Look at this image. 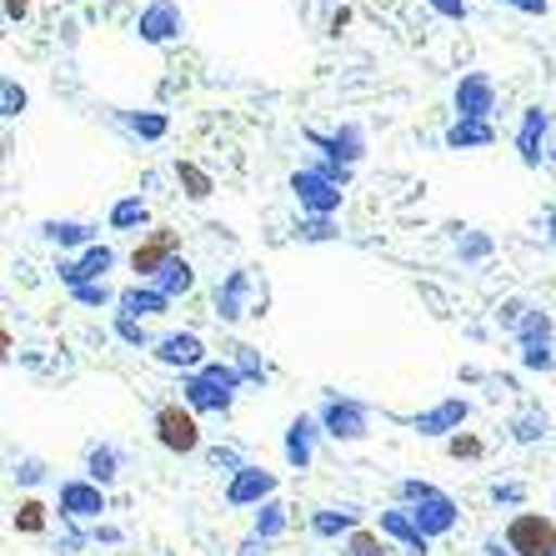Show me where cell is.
I'll return each instance as SVG.
<instances>
[{"label":"cell","instance_id":"cell-23","mask_svg":"<svg viewBox=\"0 0 556 556\" xmlns=\"http://www.w3.org/2000/svg\"><path fill=\"white\" fill-rule=\"evenodd\" d=\"M311 531L321 536V542H331V536H351L356 531V511L351 506H326V511H311Z\"/></svg>","mask_w":556,"mask_h":556},{"label":"cell","instance_id":"cell-53","mask_svg":"<svg viewBox=\"0 0 556 556\" xmlns=\"http://www.w3.org/2000/svg\"><path fill=\"white\" fill-rule=\"evenodd\" d=\"M552 506H556V496H552Z\"/></svg>","mask_w":556,"mask_h":556},{"label":"cell","instance_id":"cell-19","mask_svg":"<svg viewBox=\"0 0 556 556\" xmlns=\"http://www.w3.org/2000/svg\"><path fill=\"white\" fill-rule=\"evenodd\" d=\"M116 311H126V316H136V321H151V316H166L170 311V296L161 291V286H151V281H136V286L121 291Z\"/></svg>","mask_w":556,"mask_h":556},{"label":"cell","instance_id":"cell-2","mask_svg":"<svg viewBox=\"0 0 556 556\" xmlns=\"http://www.w3.org/2000/svg\"><path fill=\"white\" fill-rule=\"evenodd\" d=\"M402 502H406V511H412V521L421 527L427 542L456 531V521H462V506L441 492V486H431V481H416V477L402 481Z\"/></svg>","mask_w":556,"mask_h":556},{"label":"cell","instance_id":"cell-34","mask_svg":"<svg viewBox=\"0 0 556 556\" xmlns=\"http://www.w3.org/2000/svg\"><path fill=\"white\" fill-rule=\"evenodd\" d=\"M206 462H211V471H220V477H226V481H231V477H241V471H247V456H241V452H236V446H211V456H206Z\"/></svg>","mask_w":556,"mask_h":556},{"label":"cell","instance_id":"cell-49","mask_svg":"<svg viewBox=\"0 0 556 556\" xmlns=\"http://www.w3.org/2000/svg\"><path fill=\"white\" fill-rule=\"evenodd\" d=\"M441 15H462V0H431Z\"/></svg>","mask_w":556,"mask_h":556},{"label":"cell","instance_id":"cell-48","mask_svg":"<svg viewBox=\"0 0 556 556\" xmlns=\"http://www.w3.org/2000/svg\"><path fill=\"white\" fill-rule=\"evenodd\" d=\"M5 11H11V21H26V11H30V0H5Z\"/></svg>","mask_w":556,"mask_h":556},{"label":"cell","instance_id":"cell-7","mask_svg":"<svg viewBox=\"0 0 556 556\" xmlns=\"http://www.w3.org/2000/svg\"><path fill=\"white\" fill-rule=\"evenodd\" d=\"M116 266V251L111 247H86L80 256H61V266H55V276H61L65 291H76V286H91V281H105V271Z\"/></svg>","mask_w":556,"mask_h":556},{"label":"cell","instance_id":"cell-37","mask_svg":"<svg viewBox=\"0 0 556 556\" xmlns=\"http://www.w3.org/2000/svg\"><path fill=\"white\" fill-rule=\"evenodd\" d=\"M15 531L40 536V531H46V506H40V502H21V506H15Z\"/></svg>","mask_w":556,"mask_h":556},{"label":"cell","instance_id":"cell-43","mask_svg":"<svg viewBox=\"0 0 556 556\" xmlns=\"http://www.w3.org/2000/svg\"><path fill=\"white\" fill-rule=\"evenodd\" d=\"M492 502L496 506H521V502H527V486H521V481H496V486H492Z\"/></svg>","mask_w":556,"mask_h":556},{"label":"cell","instance_id":"cell-10","mask_svg":"<svg viewBox=\"0 0 556 556\" xmlns=\"http://www.w3.org/2000/svg\"><path fill=\"white\" fill-rule=\"evenodd\" d=\"M466 416H471V402H466V396H446V402H437L431 412L412 416V431L416 437H446L452 441L456 431L466 427Z\"/></svg>","mask_w":556,"mask_h":556},{"label":"cell","instance_id":"cell-21","mask_svg":"<svg viewBox=\"0 0 556 556\" xmlns=\"http://www.w3.org/2000/svg\"><path fill=\"white\" fill-rule=\"evenodd\" d=\"M441 141H446V151H486V146H496V126L492 121H452Z\"/></svg>","mask_w":556,"mask_h":556},{"label":"cell","instance_id":"cell-18","mask_svg":"<svg viewBox=\"0 0 556 556\" xmlns=\"http://www.w3.org/2000/svg\"><path fill=\"white\" fill-rule=\"evenodd\" d=\"M247 306H251V271L236 266V271H226V281L216 286V316L220 321H241Z\"/></svg>","mask_w":556,"mask_h":556},{"label":"cell","instance_id":"cell-4","mask_svg":"<svg viewBox=\"0 0 556 556\" xmlns=\"http://www.w3.org/2000/svg\"><path fill=\"white\" fill-rule=\"evenodd\" d=\"M155 441H161L166 452H176V456L201 452V421H195L191 406L186 402L155 406Z\"/></svg>","mask_w":556,"mask_h":556},{"label":"cell","instance_id":"cell-44","mask_svg":"<svg viewBox=\"0 0 556 556\" xmlns=\"http://www.w3.org/2000/svg\"><path fill=\"white\" fill-rule=\"evenodd\" d=\"M446 452H452L456 462H462V456H466V462H477V456H481V441H477V437H462V431H456V437L446 441Z\"/></svg>","mask_w":556,"mask_h":556},{"label":"cell","instance_id":"cell-33","mask_svg":"<svg viewBox=\"0 0 556 556\" xmlns=\"http://www.w3.org/2000/svg\"><path fill=\"white\" fill-rule=\"evenodd\" d=\"M116 337L126 341V346H136V351H146V346H155L151 341V331H146V321H136V316H126V311H116Z\"/></svg>","mask_w":556,"mask_h":556},{"label":"cell","instance_id":"cell-11","mask_svg":"<svg viewBox=\"0 0 556 556\" xmlns=\"http://www.w3.org/2000/svg\"><path fill=\"white\" fill-rule=\"evenodd\" d=\"M176 231H151L141 241V247L130 251V271H136V281H155V276L166 271L170 261H176Z\"/></svg>","mask_w":556,"mask_h":556},{"label":"cell","instance_id":"cell-15","mask_svg":"<svg viewBox=\"0 0 556 556\" xmlns=\"http://www.w3.org/2000/svg\"><path fill=\"white\" fill-rule=\"evenodd\" d=\"M306 141L321 151V161H337V166H356V161L366 155V130H362V126H341L337 136L306 130Z\"/></svg>","mask_w":556,"mask_h":556},{"label":"cell","instance_id":"cell-50","mask_svg":"<svg viewBox=\"0 0 556 556\" xmlns=\"http://www.w3.org/2000/svg\"><path fill=\"white\" fill-rule=\"evenodd\" d=\"M91 536H96V542H121V531H116V527H96Z\"/></svg>","mask_w":556,"mask_h":556},{"label":"cell","instance_id":"cell-20","mask_svg":"<svg viewBox=\"0 0 556 556\" xmlns=\"http://www.w3.org/2000/svg\"><path fill=\"white\" fill-rule=\"evenodd\" d=\"M40 241L46 247H55V251H86V247H96V226L91 220H40Z\"/></svg>","mask_w":556,"mask_h":556},{"label":"cell","instance_id":"cell-1","mask_svg":"<svg viewBox=\"0 0 556 556\" xmlns=\"http://www.w3.org/2000/svg\"><path fill=\"white\" fill-rule=\"evenodd\" d=\"M241 381H247V376L236 371V366L206 362L201 371H191V376L181 381V396H186V406H191V412H216V416H226V412H231V402H236V391H241Z\"/></svg>","mask_w":556,"mask_h":556},{"label":"cell","instance_id":"cell-13","mask_svg":"<svg viewBox=\"0 0 556 556\" xmlns=\"http://www.w3.org/2000/svg\"><path fill=\"white\" fill-rule=\"evenodd\" d=\"M492 111H496L492 76H481V71L462 76V86H456V121H492Z\"/></svg>","mask_w":556,"mask_h":556},{"label":"cell","instance_id":"cell-39","mask_svg":"<svg viewBox=\"0 0 556 556\" xmlns=\"http://www.w3.org/2000/svg\"><path fill=\"white\" fill-rule=\"evenodd\" d=\"M46 477H51V471H46L40 456H21V462H15V481H21V486H40Z\"/></svg>","mask_w":556,"mask_h":556},{"label":"cell","instance_id":"cell-52","mask_svg":"<svg viewBox=\"0 0 556 556\" xmlns=\"http://www.w3.org/2000/svg\"><path fill=\"white\" fill-rule=\"evenodd\" d=\"M511 5H521V11H546V0H511Z\"/></svg>","mask_w":556,"mask_h":556},{"label":"cell","instance_id":"cell-31","mask_svg":"<svg viewBox=\"0 0 556 556\" xmlns=\"http://www.w3.org/2000/svg\"><path fill=\"white\" fill-rule=\"evenodd\" d=\"M126 126L136 130L141 141H161V136H166V130H170V121L161 116V111H130V116H126Z\"/></svg>","mask_w":556,"mask_h":556},{"label":"cell","instance_id":"cell-45","mask_svg":"<svg viewBox=\"0 0 556 556\" xmlns=\"http://www.w3.org/2000/svg\"><path fill=\"white\" fill-rule=\"evenodd\" d=\"M521 316H527V301H506V306H502V326H506V331H517Z\"/></svg>","mask_w":556,"mask_h":556},{"label":"cell","instance_id":"cell-5","mask_svg":"<svg viewBox=\"0 0 556 556\" xmlns=\"http://www.w3.org/2000/svg\"><path fill=\"white\" fill-rule=\"evenodd\" d=\"M291 195H296V206L306 216H337L341 201H346V186H337L321 166H306L291 176Z\"/></svg>","mask_w":556,"mask_h":556},{"label":"cell","instance_id":"cell-16","mask_svg":"<svg viewBox=\"0 0 556 556\" xmlns=\"http://www.w3.org/2000/svg\"><path fill=\"white\" fill-rule=\"evenodd\" d=\"M376 531L387 536V542H396L406 556H431V542L421 536V527L412 521V511L406 506H387L381 511V521H376Z\"/></svg>","mask_w":556,"mask_h":556},{"label":"cell","instance_id":"cell-14","mask_svg":"<svg viewBox=\"0 0 556 556\" xmlns=\"http://www.w3.org/2000/svg\"><path fill=\"white\" fill-rule=\"evenodd\" d=\"M276 496V471H266V466H247L241 477L226 481V506H266Z\"/></svg>","mask_w":556,"mask_h":556},{"label":"cell","instance_id":"cell-41","mask_svg":"<svg viewBox=\"0 0 556 556\" xmlns=\"http://www.w3.org/2000/svg\"><path fill=\"white\" fill-rule=\"evenodd\" d=\"M21 111H26V91H21V86H15V80H5V86H0V116H21Z\"/></svg>","mask_w":556,"mask_h":556},{"label":"cell","instance_id":"cell-27","mask_svg":"<svg viewBox=\"0 0 556 556\" xmlns=\"http://www.w3.org/2000/svg\"><path fill=\"white\" fill-rule=\"evenodd\" d=\"M546 431H552L546 412H521V416H511V441H517V446H536V441H546Z\"/></svg>","mask_w":556,"mask_h":556},{"label":"cell","instance_id":"cell-32","mask_svg":"<svg viewBox=\"0 0 556 556\" xmlns=\"http://www.w3.org/2000/svg\"><path fill=\"white\" fill-rule=\"evenodd\" d=\"M176 181L186 186V195H191V201H206L211 191H216V186H211V176L201 166H191V161H181V166H176Z\"/></svg>","mask_w":556,"mask_h":556},{"label":"cell","instance_id":"cell-36","mask_svg":"<svg viewBox=\"0 0 556 556\" xmlns=\"http://www.w3.org/2000/svg\"><path fill=\"white\" fill-rule=\"evenodd\" d=\"M71 301H76V306H111V301H121V291H111L105 281H91V286H76Z\"/></svg>","mask_w":556,"mask_h":556},{"label":"cell","instance_id":"cell-3","mask_svg":"<svg viewBox=\"0 0 556 556\" xmlns=\"http://www.w3.org/2000/svg\"><path fill=\"white\" fill-rule=\"evenodd\" d=\"M316 421H321V431L331 441L351 446V441H366V431H371V406L356 402V396H341V391H331V396L321 402V412H316Z\"/></svg>","mask_w":556,"mask_h":556},{"label":"cell","instance_id":"cell-9","mask_svg":"<svg viewBox=\"0 0 556 556\" xmlns=\"http://www.w3.org/2000/svg\"><path fill=\"white\" fill-rule=\"evenodd\" d=\"M151 356L161 366H170V371H201V366H206V341L195 337V331H170V337H161L151 346Z\"/></svg>","mask_w":556,"mask_h":556},{"label":"cell","instance_id":"cell-42","mask_svg":"<svg viewBox=\"0 0 556 556\" xmlns=\"http://www.w3.org/2000/svg\"><path fill=\"white\" fill-rule=\"evenodd\" d=\"M236 371L247 376V381H266V366H261V356L251 346H236Z\"/></svg>","mask_w":556,"mask_h":556},{"label":"cell","instance_id":"cell-17","mask_svg":"<svg viewBox=\"0 0 556 556\" xmlns=\"http://www.w3.org/2000/svg\"><path fill=\"white\" fill-rule=\"evenodd\" d=\"M546 130H552V116H546L542 105H531V111H521V126H517V155L521 166L536 170L546 155Z\"/></svg>","mask_w":556,"mask_h":556},{"label":"cell","instance_id":"cell-51","mask_svg":"<svg viewBox=\"0 0 556 556\" xmlns=\"http://www.w3.org/2000/svg\"><path fill=\"white\" fill-rule=\"evenodd\" d=\"M542 226H546V241H552V247H556V206L542 216Z\"/></svg>","mask_w":556,"mask_h":556},{"label":"cell","instance_id":"cell-38","mask_svg":"<svg viewBox=\"0 0 556 556\" xmlns=\"http://www.w3.org/2000/svg\"><path fill=\"white\" fill-rule=\"evenodd\" d=\"M456 256H462V261H486V256H492V241H486L481 231H462V241H456Z\"/></svg>","mask_w":556,"mask_h":556},{"label":"cell","instance_id":"cell-29","mask_svg":"<svg viewBox=\"0 0 556 556\" xmlns=\"http://www.w3.org/2000/svg\"><path fill=\"white\" fill-rule=\"evenodd\" d=\"M346 552H351V556H391V546H387V536H381V531L356 527V531L346 536Z\"/></svg>","mask_w":556,"mask_h":556},{"label":"cell","instance_id":"cell-22","mask_svg":"<svg viewBox=\"0 0 556 556\" xmlns=\"http://www.w3.org/2000/svg\"><path fill=\"white\" fill-rule=\"evenodd\" d=\"M121 466H126V456H121V446H111V441H101V446L86 452V477H91L96 486H111V481L121 477Z\"/></svg>","mask_w":556,"mask_h":556},{"label":"cell","instance_id":"cell-35","mask_svg":"<svg viewBox=\"0 0 556 556\" xmlns=\"http://www.w3.org/2000/svg\"><path fill=\"white\" fill-rule=\"evenodd\" d=\"M337 220H331V216H306V220H301V226H296V241H337Z\"/></svg>","mask_w":556,"mask_h":556},{"label":"cell","instance_id":"cell-24","mask_svg":"<svg viewBox=\"0 0 556 556\" xmlns=\"http://www.w3.org/2000/svg\"><path fill=\"white\" fill-rule=\"evenodd\" d=\"M146 220H151L146 195H121L116 206H111V231H141Z\"/></svg>","mask_w":556,"mask_h":556},{"label":"cell","instance_id":"cell-40","mask_svg":"<svg viewBox=\"0 0 556 556\" xmlns=\"http://www.w3.org/2000/svg\"><path fill=\"white\" fill-rule=\"evenodd\" d=\"M556 356H552V341H536V346H521V366L527 371H546Z\"/></svg>","mask_w":556,"mask_h":556},{"label":"cell","instance_id":"cell-12","mask_svg":"<svg viewBox=\"0 0 556 556\" xmlns=\"http://www.w3.org/2000/svg\"><path fill=\"white\" fill-rule=\"evenodd\" d=\"M321 421L316 416H291V427H286L281 437V452H286V466L291 471H311V462H316V441H321Z\"/></svg>","mask_w":556,"mask_h":556},{"label":"cell","instance_id":"cell-28","mask_svg":"<svg viewBox=\"0 0 556 556\" xmlns=\"http://www.w3.org/2000/svg\"><path fill=\"white\" fill-rule=\"evenodd\" d=\"M286 521H291V517H286V506L271 496L266 506H256V527H251V531H256V536H266V542H276V536L286 531Z\"/></svg>","mask_w":556,"mask_h":556},{"label":"cell","instance_id":"cell-30","mask_svg":"<svg viewBox=\"0 0 556 556\" xmlns=\"http://www.w3.org/2000/svg\"><path fill=\"white\" fill-rule=\"evenodd\" d=\"M536 341H552V316L546 311H527L517 326V346H536Z\"/></svg>","mask_w":556,"mask_h":556},{"label":"cell","instance_id":"cell-46","mask_svg":"<svg viewBox=\"0 0 556 556\" xmlns=\"http://www.w3.org/2000/svg\"><path fill=\"white\" fill-rule=\"evenodd\" d=\"M241 556H271V542H266V536H256V531H251L247 542H241Z\"/></svg>","mask_w":556,"mask_h":556},{"label":"cell","instance_id":"cell-6","mask_svg":"<svg viewBox=\"0 0 556 556\" xmlns=\"http://www.w3.org/2000/svg\"><path fill=\"white\" fill-rule=\"evenodd\" d=\"M506 546L517 556H556V517L546 511H517L506 521Z\"/></svg>","mask_w":556,"mask_h":556},{"label":"cell","instance_id":"cell-47","mask_svg":"<svg viewBox=\"0 0 556 556\" xmlns=\"http://www.w3.org/2000/svg\"><path fill=\"white\" fill-rule=\"evenodd\" d=\"M80 542H86V536H80V531L71 527V531L61 536V552H65V556H76V552H80Z\"/></svg>","mask_w":556,"mask_h":556},{"label":"cell","instance_id":"cell-8","mask_svg":"<svg viewBox=\"0 0 556 556\" xmlns=\"http://www.w3.org/2000/svg\"><path fill=\"white\" fill-rule=\"evenodd\" d=\"M101 511H105V486H96L91 477L61 481V517L71 521V527H80V521H96Z\"/></svg>","mask_w":556,"mask_h":556},{"label":"cell","instance_id":"cell-26","mask_svg":"<svg viewBox=\"0 0 556 556\" xmlns=\"http://www.w3.org/2000/svg\"><path fill=\"white\" fill-rule=\"evenodd\" d=\"M151 286H161V291H166V296L176 301V296H186V291H191V286H195V266H191V261H186V256H176V261H170V266H166V271L155 276Z\"/></svg>","mask_w":556,"mask_h":556},{"label":"cell","instance_id":"cell-25","mask_svg":"<svg viewBox=\"0 0 556 556\" xmlns=\"http://www.w3.org/2000/svg\"><path fill=\"white\" fill-rule=\"evenodd\" d=\"M181 30V15L170 11V5H155V11H146L141 15V36L151 40V46H161V40H170Z\"/></svg>","mask_w":556,"mask_h":556}]
</instances>
